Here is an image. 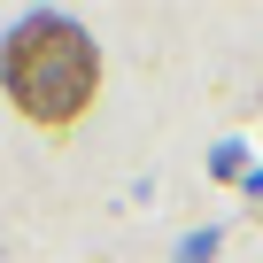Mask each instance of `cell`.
<instances>
[{"label":"cell","instance_id":"obj_1","mask_svg":"<svg viewBox=\"0 0 263 263\" xmlns=\"http://www.w3.org/2000/svg\"><path fill=\"white\" fill-rule=\"evenodd\" d=\"M0 85H8L16 116H31L39 132H70L101 101V47L70 16H31L0 47Z\"/></svg>","mask_w":263,"mask_h":263}]
</instances>
